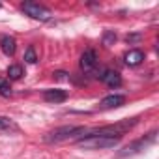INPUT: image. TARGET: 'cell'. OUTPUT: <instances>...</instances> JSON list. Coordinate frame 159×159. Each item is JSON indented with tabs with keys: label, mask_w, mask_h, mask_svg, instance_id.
<instances>
[{
	"label": "cell",
	"mask_w": 159,
	"mask_h": 159,
	"mask_svg": "<svg viewBox=\"0 0 159 159\" xmlns=\"http://www.w3.org/2000/svg\"><path fill=\"white\" fill-rule=\"evenodd\" d=\"M142 60H144V54H142V51H139V49H133V51H129V52L125 54V64H127V66H139Z\"/></svg>",
	"instance_id": "obj_10"
},
{
	"label": "cell",
	"mask_w": 159,
	"mask_h": 159,
	"mask_svg": "<svg viewBox=\"0 0 159 159\" xmlns=\"http://www.w3.org/2000/svg\"><path fill=\"white\" fill-rule=\"evenodd\" d=\"M118 142H120V139L107 137L101 133H88L86 137L77 140V144L84 150H109V148H114Z\"/></svg>",
	"instance_id": "obj_1"
},
{
	"label": "cell",
	"mask_w": 159,
	"mask_h": 159,
	"mask_svg": "<svg viewBox=\"0 0 159 159\" xmlns=\"http://www.w3.org/2000/svg\"><path fill=\"white\" fill-rule=\"evenodd\" d=\"M96 66H98L96 51H94V49H86V51L83 52V56H81V67H83V71H84V73H90V71L96 69Z\"/></svg>",
	"instance_id": "obj_5"
},
{
	"label": "cell",
	"mask_w": 159,
	"mask_h": 159,
	"mask_svg": "<svg viewBox=\"0 0 159 159\" xmlns=\"http://www.w3.org/2000/svg\"><path fill=\"white\" fill-rule=\"evenodd\" d=\"M111 41H116V36L114 34H105V45H111Z\"/></svg>",
	"instance_id": "obj_15"
},
{
	"label": "cell",
	"mask_w": 159,
	"mask_h": 159,
	"mask_svg": "<svg viewBox=\"0 0 159 159\" xmlns=\"http://www.w3.org/2000/svg\"><path fill=\"white\" fill-rule=\"evenodd\" d=\"M101 79H103V83H105L107 86H111V88H118V86L122 84V77H120L116 71H103Z\"/></svg>",
	"instance_id": "obj_9"
},
{
	"label": "cell",
	"mask_w": 159,
	"mask_h": 159,
	"mask_svg": "<svg viewBox=\"0 0 159 159\" xmlns=\"http://www.w3.org/2000/svg\"><path fill=\"white\" fill-rule=\"evenodd\" d=\"M66 75H67V73H64V71H56V73H54V77H56V79H60V81H64V79H67Z\"/></svg>",
	"instance_id": "obj_16"
},
{
	"label": "cell",
	"mask_w": 159,
	"mask_h": 159,
	"mask_svg": "<svg viewBox=\"0 0 159 159\" xmlns=\"http://www.w3.org/2000/svg\"><path fill=\"white\" fill-rule=\"evenodd\" d=\"M0 8H2V4H0Z\"/></svg>",
	"instance_id": "obj_17"
},
{
	"label": "cell",
	"mask_w": 159,
	"mask_h": 159,
	"mask_svg": "<svg viewBox=\"0 0 159 159\" xmlns=\"http://www.w3.org/2000/svg\"><path fill=\"white\" fill-rule=\"evenodd\" d=\"M43 98L49 103H62V101L67 99V92L66 90H58V88H51V90H45Z\"/></svg>",
	"instance_id": "obj_7"
},
{
	"label": "cell",
	"mask_w": 159,
	"mask_h": 159,
	"mask_svg": "<svg viewBox=\"0 0 159 159\" xmlns=\"http://www.w3.org/2000/svg\"><path fill=\"white\" fill-rule=\"evenodd\" d=\"M0 96H4V98L11 96V86L8 81H0Z\"/></svg>",
	"instance_id": "obj_13"
},
{
	"label": "cell",
	"mask_w": 159,
	"mask_h": 159,
	"mask_svg": "<svg viewBox=\"0 0 159 159\" xmlns=\"http://www.w3.org/2000/svg\"><path fill=\"white\" fill-rule=\"evenodd\" d=\"M0 131H17V125L13 124V120L0 116Z\"/></svg>",
	"instance_id": "obj_11"
},
{
	"label": "cell",
	"mask_w": 159,
	"mask_h": 159,
	"mask_svg": "<svg viewBox=\"0 0 159 159\" xmlns=\"http://www.w3.org/2000/svg\"><path fill=\"white\" fill-rule=\"evenodd\" d=\"M23 11L26 15H30L32 19H39V21H47L51 17V11L41 6V4H36V2H25L23 4Z\"/></svg>",
	"instance_id": "obj_3"
},
{
	"label": "cell",
	"mask_w": 159,
	"mask_h": 159,
	"mask_svg": "<svg viewBox=\"0 0 159 159\" xmlns=\"http://www.w3.org/2000/svg\"><path fill=\"white\" fill-rule=\"evenodd\" d=\"M125 103V98L124 96H118V94H112V96H107L99 101V107L101 109H116V107H122Z\"/></svg>",
	"instance_id": "obj_6"
},
{
	"label": "cell",
	"mask_w": 159,
	"mask_h": 159,
	"mask_svg": "<svg viewBox=\"0 0 159 159\" xmlns=\"http://www.w3.org/2000/svg\"><path fill=\"white\" fill-rule=\"evenodd\" d=\"M86 129L84 127H73V125H64V127H58L54 131H51L47 135V142H60V140H67V139H73L77 135H83L84 137Z\"/></svg>",
	"instance_id": "obj_2"
},
{
	"label": "cell",
	"mask_w": 159,
	"mask_h": 159,
	"mask_svg": "<svg viewBox=\"0 0 159 159\" xmlns=\"http://www.w3.org/2000/svg\"><path fill=\"white\" fill-rule=\"evenodd\" d=\"M155 140V133H150L146 139H140V140H137V142H133V144H129L120 155H133V153H139V152H142L148 144H152Z\"/></svg>",
	"instance_id": "obj_4"
},
{
	"label": "cell",
	"mask_w": 159,
	"mask_h": 159,
	"mask_svg": "<svg viewBox=\"0 0 159 159\" xmlns=\"http://www.w3.org/2000/svg\"><path fill=\"white\" fill-rule=\"evenodd\" d=\"M8 75H10V79H21L23 77V67L21 66H10L8 67Z\"/></svg>",
	"instance_id": "obj_12"
},
{
	"label": "cell",
	"mask_w": 159,
	"mask_h": 159,
	"mask_svg": "<svg viewBox=\"0 0 159 159\" xmlns=\"http://www.w3.org/2000/svg\"><path fill=\"white\" fill-rule=\"evenodd\" d=\"M25 60H26L28 64H36V62H38V56H36L34 47H28V49H26V52H25Z\"/></svg>",
	"instance_id": "obj_14"
},
{
	"label": "cell",
	"mask_w": 159,
	"mask_h": 159,
	"mask_svg": "<svg viewBox=\"0 0 159 159\" xmlns=\"http://www.w3.org/2000/svg\"><path fill=\"white\" fill-rule=\"evenodd\" d=\"M0 47H2V52L6 56H13L15 54V38L11 36H0Z\"/></svg>",
	"instance_id": "obj_8"
}]
</instances>
